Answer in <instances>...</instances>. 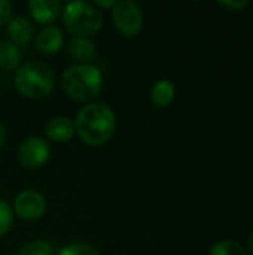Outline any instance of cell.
I'll use <instances>...</instances> for the list:
<instances>
[{
  "mask_svg": "<svg viewBox=\"0 0 253 255\" xmlns=\"http://www.w3.org/2000/svg\"><path fill=\"white\" fill-rule=\"evenodd\" d=\"M75 133L89 146H101L109 142L116 130V115L103 102H91L76 114Z\"/></svg>",
  "mask_w": 253,
  "mask_h": 255,
  "instance_id": "6da1fadb",
  "label": "cell"
},
{
  "mask_svg": "<svg viewBox=\"0 0 253 255\" xmlns=\"http://www.w3.org/2000/svg\"><path fill=\"white\" fill-rule=\"evenodd\" d=\"M61 88L76 102H94L103 90V73L94 64H73L61 75Z\"/></svg>",
  "mask_w": 253,
  "mask_h": 255,
  "instance_id": "7a4b0ae2",
  "label": "cell"
},
{
  "mask_svg": "<svg viewBox=\"0 0 253 255\" xmlns=\"http://www.w3.org/2000/svg\"><path fill=\"white\" fill-rule=\"evenodd\" d=\"M55 82L57 78L52 67L37 60L19 64L15 72V87L19 94L28 99H43L49 96Z\"/></svg>",
  "mask_w": 253,
  "mask_h": 255,
  "instance_id": "3957f363",
  "label": "cell"
},
{
  "mask_svg": "<svg viewBox=\"0 0 253 255\" xmlns=\"http://www.w3.org/2000/svg\"><path fill=\"white\" fill-rule=\"evenodd\" d=\"M64 27L75 37H89L101 30L103 15L88 1H70L61 12Z\"/></svg>",
  "mask_w": 253,
  "mask_h": 255,
  "instance_id": "277c9868",
  "label": "cell"
},
{
  "mask_svg": "<svg viewBox=\"0 0 253 255\" xmlns=\"http://www.w3.org/2000/svg\"><path fill=\"white\" fill-rule=\"evenodd\" d=\"M112 19L116 30L125 37L137 36L143 28V12L134 1H116L112 9Z\"/></svg>",
  "mask_w": 253,
  "mask_h": 255,
  "instance_id": "5b68a950",
  "label": "cell"
},
{
  "mask_svg": "<svg viewBox=\"0 0 253 255\" xmlns=\"http://www.w3.org/2000/svg\"><path fill=\"white\" fill-rule=\"evenodd\" d=\"M49 157L51 148L39 136L27 137L18 148V161L25 169H39L48 163Z\"/></svg>",
  "mask_w": 253,
  "mask_h": 255,
  "instance_id": "8992f818",
  "label": "cell"
},
{
  "mask_svg": "<svg viewBox=\"0 0 253 255\" xmlns=\"http://www.w3.org/2000/svg\"><path fill=\"white\" fill-rule=\"evenodd\" d=\"M13 211L21 220L36 221L45 215L46 200L40 193H37L34 190H25V191H21L15 197Z\"/></svg>",
  "mask_w": 253,
  "mask_h": 255,
  "instance_id": "52a82bcc",
  "label": "cell"
},
{
  "mask_svg": "<svg viewBox=\"0 0 253 255\" xmlns=\"http://www.w3.org/2000/svg\"><path fill=\"white\" fill-rule=\"evenodd\" d=\"M27 7L33 19L43 25L52 24L61 15V4L57 0H30Z\"/></svg>",
  "mask_w": 253,
  "mask_h": 255,
  "instance_id": "ba28073f",
  "label": "cell"
},
{
  "mask_svg": "<svg viewBox=\"0 0 253 255\" xmlns=\"http://www.w3.org/2000/svg\"><path fill=\"white\" fill-rule=\"evenodd\" d=\"M34 43H36V48L39 52H42L45 55H52L61 49V46L64 43V34L55 25H45L37 33Z\"/></svg>",
  "mask_w": 253,
  "mask_h": 255,
  "instance_id": "9c48e42d",
  "label": "cell"
},
{
  "mask_svg": "<svg viewBox=\"0 0 253 255\" xmlns=\"http://www.w3.org/2000/svg\"><path fill=\"white\" fill-rule=\"evenodd\" d=\"M45 134L55 143H66L75 136V124L69 117L57 115L46 123Z\"/></svg>",
  "mask_w": 253,
  "mask_h": 255,
  "instance_id": "30bf717a",
  "label": "cell"
},
{
  "mask_svg": "<svg viewBox=\"0 0 253 255\" xmlns=\"http://www.w3.org/2000/svg\"><path fill=\"white\" fill-rule=\"evenodd\" d=\"M7 34L16 46L28 45L34 37L33 24L24 16H15L7 22Z\"/></svg>",
  "mask_w": 253,
  "mask_h": 255,
  "instance_id": "8fae6325",
  "label": "cell"
},
{
  "mask_svg": "<svg viewBox=\"0 0 253 255\" xmlns=\"http://www.w3.org/2000/svg\"><path fill=\"white\" fill-rule=\"evenodd\" d=\"M67 52L78 64H91L97 55L94 42L86 37H72L67 43Z\"/></svg>",
  "mask_w": 253,
  "mask_h": 255,
  "instance_id": "7c38bea8",
  "label": "cell"
},
{
  "mask_svg": "<svg viewBox=\"0 0 253 255\" xmlns=\"http://www.w3.org/2000/svg\"><path fill=\"white\" fill-rule=\"evenodd\" d=\"M176 94V88L171 81L169 79H161L154 84L151 90V100L155 106L158 108H166L169 106Z\"/></svg>",
  "mask_w": 253,
  "mask_h": 255,
  "instance_id": "4fadbf2b",
  "label": "cell"
},
{
  "mask_svg": "<svg viewBox=\"0 0 253 255\" xmlns=\"http://www.w3.org/2000/svg\"><path fill=\"white\" fill-rule=\"evenodd\" d=\"M19 63L21 49L9 40L0 42V67L4 70H13L19 67Z\"/></svg>",
  "mask_w": 253,
  "mask_h": 255,
  "instance_id": "5bb4252c",
  "label": "cell"
},
{
  "mask_svg": "<svg viewBox=\"0 0 253 255\" xmlns=\"http://www.w3.org/2000/svg\"><path fill=\"white\" fill-rule=\"evenodd\" d=\"M209 255H246V253H245L243 247L237 242L221 241L210 248Z\"/></svg>",
  "mask_w": 253,
  "mask_h": 255,
  "instance_id": "9a60e30c",
  "label": "cell"
},
{
  "mask_svg": "<svg viewBox=\"0 0 253 255\" xmlns=\"http://www.w3.org/2000/svg\"><path fill=\"white\" fill-rule=\"evenodd\" d=\"M18 255H54V245L46 241H33L24 245Z\"/></svg>",
  "mask_w": 253,
  "mask_h": 255,
  "instance_id": "2e32d148",
  "label": "cell"
},
{
  "mask_svg": "<svg viewBox=\"0 0 253 255\" xmlns=\"http://www.w3.org/2000/svg\"><path fill=\"white\" fill-rule=\"evenodd\" d=\"M54 255H100L97 253L95 248H92L88 244H70L66 247H61L60 250H57Z\"/></svg>",
  "mask_w": 253,
  "mask_h": 255,
  "instance_id": "e0dca14e",
  "label": "cell"
},
{
  "mask_svg": "<svg viewBox=\"0 0 253 255\" xmlns=\"http://www.w3.org/2000/svg\"><path fill=\"white\" fill-rule=\"evenodd\" d=\"M13 224V208L3 199H0V238L6 235Z\"/></svg>",
  "mask_w": 253,
  "mask_h": 255,
  "instance_id": "ac0fdd59",
  "label": "cell"
},
{
  "mask_svg": "<svg viewBox=\"0 0 253 255\" xmlns=\"http://www.w3.org/2000/svg\"><path fill=\"white\" fill-rule=\"evenodd\" d=\"M12 3L9 0H0V25H4L12 19Z\"/></svg>",
  "mask_w": 253,
  "mask_h": 255,
  "instance_id": "d6986e66",
  "label": "cell"
},
{
  "mask_svg": "<svg viewBox=\"0 0 253 255\" xmlns=\"http://www.w3.org/2000/svg\"><path fill=\"white\" fill-rule=\"evenodd\" d=\"M219 4L221 6H224V7H230V9H233V10H240L242 7H245V6H248V1L246 0H240V1H219Z\"/></svg>",
  "mask_w": 253,
  "mask_h": 255,
  "instance_id": "ffe728a7",
  "label": "cell"
},
{
  "mask_svg": "<svg viewBox=\"0 0 253 255\" xmlns=\"http://www.w3.org/2000/svg\"><path fill=\"white\" fill-rule=\"evenodd\" d=\"M115 4H116V1H113V0H109V1H100V0H97L95 1V6H100V7H112L113 9Z\"/></svg>",
  "mask_w": 253,
  "mask_h": 255,
  "instance_id": "44dd1931",
  "label": "cell"
},
{
  "mask_svg": "<svg viewBox=\"0 0 253 255\" xmlns=\"http://www.w3.org/2000/svg\"><path fill=\"white\" fill-rule=\"evenodd\" d=\"M4 142H6V128H4V126L0 123V149L3 148Z\"/></svg>",
  "mask_w": 253,
  "mask_h": 255,
  "instance_id": "7402d4cb",
  "label": "cell"
},
{
  "mask_svg": "<svg viewBox=\"0 0 253 255\" xmlns=\"http://www.w3.org/2000/svg\"><path fill=\"white\" fill-rule=\"evenodd\" d=\"M248 245H249V250H251V253L253 254V232L249 235V238H248Z\"/></svg>",
  "mask_w": 253,
  "mask_h": 255,
  "instance_id": "603a6c76",
  "label": "cell"
}]
</instances>
